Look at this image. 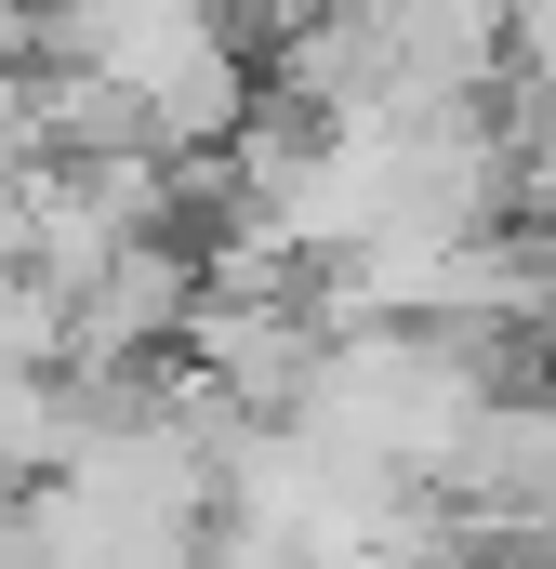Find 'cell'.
Returning <instances> with one entry per match:
<instances>
[{
  "mask_svg": "<svg viewBox=\"0 0 556 569\" xmlns=\"http://www.w3.org/2000/svg\"><path fill=\"white\" fill-rule=\"evenodd\" d=\"M437 490H450L464 530H490V543H556V385L544 398H504V385H490V411H477L464 450L437 463Z\"/></svg>",
  "mask_w": 556,
  "mask_h": 569,
  "instance_id": "obj_1",
  "label": "cell"
},
{
  "mask_svg": "<svg viewBox=\"0 0 556 569\" xmlns=\"http://www.w3.org/2000/svg\"><path fill=\"white\" fill-rule=\"evenodd\" d=\"M80 331H67V279L0 226V371H67Z\"/></svg>",
  "mask_w": 556,
  "mask_h": 569,
  "instance_id": "obj_2",
  "label": "cell"
},
{
  "mask_svg": "<svg viewBox=\"0 0 556 569\" xmlns=\"http://www.w3.org/2000/svg\"><path fill=\"white\" fill-rule=\"evenodd\" d=\"M40 13H53V0H0V93H13V80L53 53V40H40Z\"/></svg>",
  "mask_w": 556,
  "mask_h": 569,
  "instance_id": "obj_3",
  "label": "cell"
},
{
  "mask_svg": "<svg viewBox=\"0 0 556 569\" xmlns=\"http://www.w3.org/2000/svg\"><path fill=\"white\" fill-rule=\"evenodd\" d=\"M226 13H239V27H318L331 0H226Z\"/></svg>",
  "mask_w": 556,
  "mask_h": 569,
  "instance_id": "obj_4",
  "label": "cell"
}]
</instances>
